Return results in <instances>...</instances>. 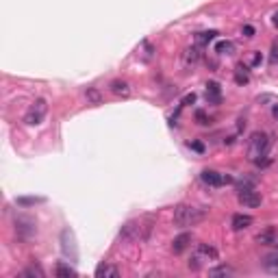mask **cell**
<instances>
[{"instance_id":"6da1fadb","label":"cell","mask_w":278,"mask_h":278,"mask_svg":"<svg viewBox=\"0 0 278 278\" xmlns=\"http://www.w3.org/2000/svg\"><path fill=\"white\" fill-rule=\"evenodd\" d=\"M204 217H207V211L189 207V204H178V207L174 209V224H178V226H183V228L196 226V224H200Z\"/></svg>"},{"instance_id":"7a4b0ae2","label":"cell","mask_w":278,"mask_h":278,"mask_svg":"<svg viewBox=\"0 0 278 278\" xmlns=\"http://www.w3.org/2000/svg\"><path fill=\"white\" fill-rule=\"evenodd\" d=\"M270 150V137L265 133H252L250 137V146H248V154L252 161H257L259 156H267Z\"/></svg>"},{"instance_id":"3957f363","label":"cell","mask_w":278,"mask_h":278,"mask_svg":"<svg viewBox=\"0 0 278 278\" xmlns=\"http://www.w3.org/2000/svg\"><path fill=\"white\" fill-rule=\"evenodd\" d=\"M46 113H48V102L44 100V98H37V100H35L33 105H31V109L26 111L24 122L29 124V126H37V124L44 122Z\"/></svg>"},{"instance_id":"277c9868","label":"cell","mask_w":278,"mask_h":278,"mask_svg":"<svg viewBox=\"0 0 278 278\" xmlns=\"http://www.w3.org/2000/svg\"><path fill=\"white\" fill-rule=\"evenodd\" d=\"M61 250L65 257H70V261H78V248H76V237L72 228L61 231Z\"/></svg>"},{"instance_id":"5b68a950","label":"cell","mask_w":278,"mask_h":278,"mask_svg":"<svg viewBox=\"0 0 278 278\" xmlns=\"http://www.w3.org/2000/svg\"><path fill=\"white\" fill-rule=\"evenodd\" d=\"M200 181L209 187H222V185L235 183V178L228 176V174H219V172H215V170H204V172L200 174Z\"/></svg>"},{"instance_id":"8992f818","label":"cell","mask_w":278,"mask_h":278,"mask_svg":"<svg viewBox=\"0 0 278 278\" xmlns=\"http://www.w3.org/2000/svg\"><path fill=\"white\" fill-rule=\"evenodd\" d=\"M239 202L244 204V207H250V209H257L261 207V194L259 191H254L252 187H244V189L239 191Z\"/></svg>"},{"instance_id":"52a82bcc","label":"cell","mask_w":278,"mask_h":278,"mask_svg":"<svg viewBox=\"0 0 278 278\" xmlns=\"http://www.w3.org/2000/svg\"><path fill=\"white\" fill-rule=\"evenodd\" d=\"M204 96H207L209 105H219V102H222V87H219V83H215V80L207 83V92H204Z\"/></svg>"},{"instance_id":"ba28073f","label":"cell","mask_w":278,"mask_h":278,"mask_svg":"<svg viewBox=\"0 0 278 278\" xmlns=\"http://www.w3.org/2000/svg\"><path fill=\"white\" fill-rule=\"evenodd\" d=\"M194 257L198 259V261H215V259H217V250L209 244H200L198 248H196Z\"/></svg>"},{"instance_id":"9c48e42d","label":"cell","mask_w":278,"mask_h":278,"mask_svg":"<svg viewBox=\"0 0 278 278\" xmlns=\"http://www.w3.org/2000/svg\"><path fill=\"white\" fill-rule=\"evenodd\" d=\"M231 226H232V231H246L248 226H252V217L250 215H244V213H237V215H232V222H231Z\"/></svg>"},{"instance_id":"30bf717a","label":"cell","mask_w":278,"mask_h":278,"mask_svg":"<svg viewBox=\"0 0 278 278\" xmlns=\"http://www.w3.org/2000/svg\"><path fill=\"white\" fill-rule=\"evenodd\" d=\"M120 270L115 265H109V263H100L96 267V278H118Z\"/></svg>"},{"instance_id":"8fae6325","label":"cell","mask_w":278,"mask_h":278,"mask_svg":"<svg viewBox=\"0 0 278 278\" xmlns=\"http://www.w3.org/2000/svg\"><path fill=\"white\" fill-rule=\"evenodd\" d=\"M189 244H191V232H183V235H178L176 239L172 241V250H174V254H181L183 250H185Z\"/></svg>"},{"instance_id":"7c38bea8","label":"cell","mask_w":278,"mask_h":278,"mask_svg":"<svg viewBox=\"0 0 278 278\" xmlns=\"http://www.w3.org/2000/svg\"><path fill=\"white\" fill-rule=\"evenodd\" d=\"M257 244H263V246H272L276 244V228H265L263 232H259L257 235Z\"/></svg>"},{"instance_id":"4fadbf2b","label":"cell","mask_w":278,"mask_h":278,"mask_svg":"<svg viewBox=\"0 0 278 278\" xmlns=\"http://www.w3.org/2000/svg\"><path fill=\"white\" fill-rule=\"evenodd\" d=\"M200 57H202V52H200V48H187L185 52H183V61H185V65H196L200 61Z\"/></svg>"},{"instance_id":"5bb4252c","label":"cell","mask_w":278,"mask_h":278,"mask_svg":"<svg viewBox=\"0 0 278 278\" xmlns=\"http://www.w3.org/2000/svg\"><path fill=\"white\" fill-rule=\"evenodd\" d=\"M111 92H113L115 96H122V98L131 96V87H128L126 80H113V83H111Z\"/></svg>"},{"instance_id":"9a60e30c","label":"cell","mask_w":278,"mask_h":278,"mask_svg":"<svg viewBox=\"0 0 278 278\" xmlns=\"http://www.w3.org/2000/svg\"><path fill=\"white\" fill-rule=\"evenodd\" d=\"M263 267H265L270 274H278V252H272L263 259Z\"/></svg>"},{"instance_id":"2e32d148","label":"cell","mask_w":278,"mask_h":278,"mask_svg":"<svg viewBox=\"0 0 278 278\" xmlns=\"http://www.w3.org/2000/svg\"><path fill=\"white\" fill-rule=\"evenodd\" d=\"M215 37H217V31H202V33L196 35V44H198V46H207Z\"/></svg>"},{"instance_id":"e0dca14e","label":"cell","mask_w":278,"mask_h":278,"mask_svg":"<svg viewBox=\"0 0 278 278\" xmlns=\"http://www.w3.org/2000/svg\"><path fill=\"white\" fill-rule=\"evenodd\" d=\"M57 276L59 278H74L76 276V270L74 267H70L68 263H57Z\"/></svg>"},{"instance_id":"ac0fdd59","label":"cell","mask_w":278,"mask_h":278,"mask_svg":"<svg viewBox=\"0 0 278 278\" xmlns=\"http://www.w3.org/2000/svg\"><path fill=\"white\" fill-rule=\"evenodd\" d=\"M215 52H217V55H232V52H235V44L228 42V39L217 42L215 44Z\"/></svg>"},{"instance_id":"d6986e66","label":"cell","mask_w":278,"mask_h":278,"mask_svg":"<svg viewBox=\"0 0 278 278\" xmlns=\"http://www.w3.org/2000/svg\"><path fill=\"white\" fill-rule=\"evenodd\" d=\"M122 237H131V239H137L139 237V226L135 222H128L126 226L122 228Z\"/></svg>"},{"instance_id":"ffe728a7","label":"cell","mask_w":278,"mask_h":278,"mask_svg":"<svg viewBox=\"0 0 278 278\" xmlns=\"http://www.w3.org/2000/svg\"><path fill=\"white\" fill-rule=\"evenodd\" d=\"M250 80V76H248V72H246L244 65H237V72H235V83L237 85H246Z\"/></svg>"},{"instance_id":"44dd1931","label":"cell","mask_w":278,"mask_h":278,"mask_svg":"<svg viewBox=\"0 0 278 278\" xmlns=\"http://www.w3.org/2000/svg\"><path fill=\"white\" fill-rule=\"evenodd\" d=\"M209 274L211 276H228V274H232V270L228 265H219V267H213Z\"/></svg>"},{"instance_id":"7402d4cb","label":"cell","mask_w":278,"mask_h":278,"mask_svg":"<svg viewBox=\"0 0 278 278\" xmlns=\"http://www.w3.org/2000/svg\"><path fill=\"white\" fill-rule=\"evenodd\" d=\"M24 276H37V278H44V270L39 265H31L24 270Z\"/></svg>"},{"instance_id":"603a6c76","label":"cell","mask_w":278,"mask_h":278,"mask_svg":"<svg viewBox=\"0 0 278 278\" xmlns=\"http://www.w3.org/2000/svg\"><path fill=\"white\" fill-rule=\"evenodd\" d=\"M44 202V198H17V204H22V207H26V204H39Z\"/></svg>"},{"instance_id":"cb8c5ba5","label":"cell","mask_w":278,"mask_h":278,"mask_svg":"<svg viewBox=\"0 0 278 278\" xmlns=\"http://www.w3.org/2000/svg\"><path fill=\"white\" fill-rule=\"evenodd\" d=\"M87 98H89L92 102H96V105L100 102V93H98L96 89H87Z\"/></svg>"},{"instance_id":"d4e9b609","label":"cell","mask_w":278,"mask_h":278,"mask_svg":"<svg viewBox=\"0 0 278 278\" xmlns=\"http://www.w3.org/2000/svg\"><path fill=\"white\" fill-rule=\"evenodd\" d=\"M196 120H198V124H202V126H204V124H209L207 115H204V113H202V111H198V113H196Z\"/></svg>"},{"instance_id":"484cf974","label":"cell","mask_w":278,"mask_h":278,"mask_svg":"<svg viewBox=\"0 0 278 278\" xmlns=\"http://www.w3.org/2000/svg\"><path fill=\"white\" fill-rule=\"evenodd\" d=\"M244 37H254V29H252V26H250V24H246L244 26Z\"/></svg>"},{"instance_id":"4316f807","label":"cell","mask_w":278,"mask_h":278,"mask_svg":"<svg viewBox=\"0 0 278 278\" xmlns=\"http://www.w3.org/2000/svg\"><path fill=\"white\" fill-rule=\"evenodd\" d=\"M189 148H191V150H196V152H204V146L200 141H191Z\"/></svg>"},{"instance_id":"83f0119b","label":"cell","mask_w":278,"mask_h":278,"mask_svg":"<svg viewBox=\"0 0 278 278\" xmlns=\"http://www.w3.org/2000/svg\"><path fill=\"white\" fill-rule=\"evenodd\" d=\"M196 102V93H189V96L183 98V105H194Z\"/></svg>"},{"instance_id":"f1b7e54d","label":"cell","mask_w":278,"mask_h":278,"mask_svg":"<svg viewBox=\"0 0 278 278\" xmlns=\"http://www.w3.org/2000/svg\"><path fill=\"white\" fill-rule=\"evenodd\" d=\"M272 115H274V120L278 122V105H274V107H272Z\"/></svg>"},{"instance_id":"f546056e","label":"cell","mask_w":278,"mask_h":278,"mask_svg":"<svg viewBox=\"0 0 278 278\" xmlns=\"http://www.w3.org/2000/svg\"><path fill=\"white\" fill-rule=\"evenodd\" d=\"M272 22H274V26L278 29V13H274V17H272Z\"/></svg>"}]
</instances>
